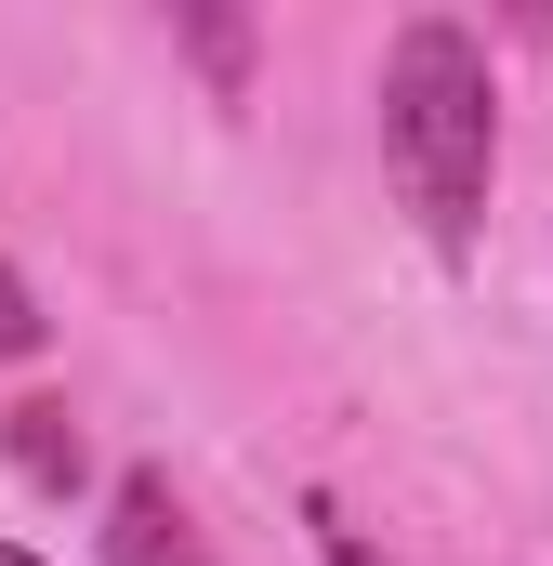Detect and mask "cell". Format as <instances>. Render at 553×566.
I'll return each mask as SVG.
<instances>
[{"label": "cell", "instance_id": "6da1fadb", "mask_svg": "<svg viewBox=\"0 0 553 566\" xmlns=\"http://www.w3.org/2000/svg\"><path fill=\"white\" fill-rule=\"evenodd\" d=\"M383 158L409 185L421 238L474 251L488 224V171H501V93H488V40L461 13H409L383 53Z\"/></svg>", "mask_w": 553, "mask_h": 566}, {"label": "cell", "instance_id": "7a4b0ae2", "mask_svg": "<svg viewBox=\"0 0 553 566\" xmlns=\"http://www.w3.org/2000/svg\"><path fill=\"white\" fill-rule=\"evenodd\" d=\"M106 566H211L198 514L171 501V474H119L106 488Z\"/></svg>", "mask_w": 553, "mask_h": 566}, {"label": "cell", "instance_id": "3957f363", "mask_svg": "<svg viewBox=\"0 0 553 566\" xmlns=\"http://www.w3.org/2000/svg\"><path fill=\"white\" fill-rule=\"evenodd\" d=\"M0 448H13V474H27V488H80V474H93V448H80V422H66L53 396L0 409Z\"/></svg>", "mask_w": 553, "mask_h": 566}, {"label": "cell", "instance_id": "277c9868", "mask_svg": "<svg viewBox=\"0 0 553 566\" xmlns=\"http://www.w3.org/2000/svg\"><path fill=\"white\" fill-rule=\"evenodd\" d=\"M185 53H198L211 80H251V27H238V13H185Z\"/></svg>", "mask_w": 553, "mask_h": 566}, {"label": "cell", "instance_id": "5b68a950", "mask_svg": "<svg viewBox=\"0 0 553 566\" xmlns=\"http://www.w3.org/2000/svg\"><path fill=\"white\" fill-rule=\"evenodd\" d=\"M303 527H316V554H330V566H396V554H383V541H369V527H356V514H330V501H316Z\"/></svg>", "mask_w": 553, "mask_h": 566}, {"label": "cell", "instance_id": "8992f818", "mask_svg": "<svg viewBox=\"0 0 553 566\" xmlns=\"http://www.w3.org/2000/svg\"><path fill=\"white\" fill-rule=\"evenodd\" d=\"M0 356H40V290L0 264Z\"/></svg>", "mask_w": 553, "mask_h": 566}, {"label": "cell", "instance_id": "52a82bcc", "mask_svg": "<svg viewBox=\"0 0 553 566\" xmlns=\"http://www.w3.org/2000/svg\"><path fill=\"white\" fill-rule=\"evenodd\" d=\"M0 566H40V554H27V541H0Z\"/></svg>", "mask_w": 553, "mask_h": 566}]
</instances>
